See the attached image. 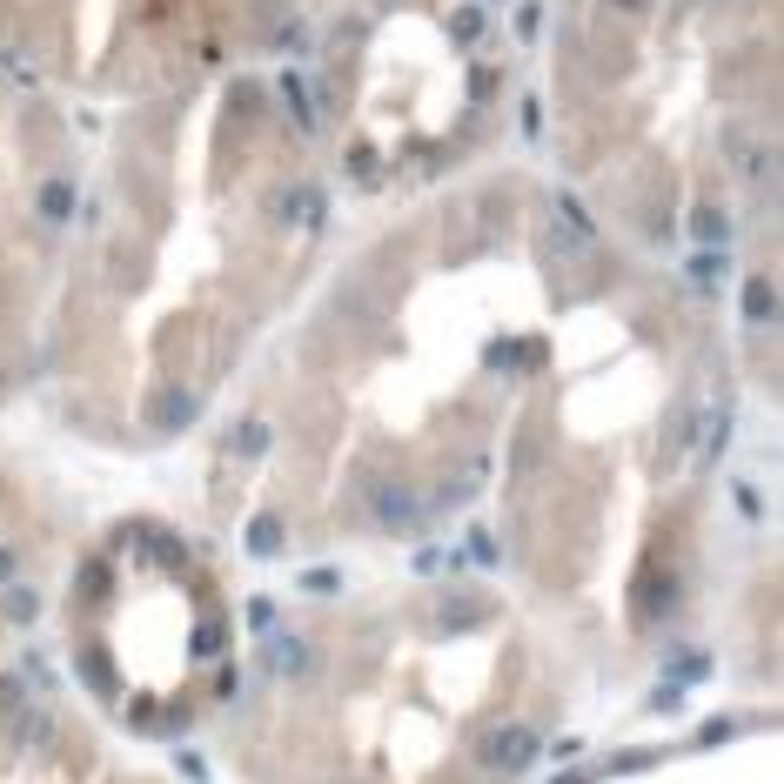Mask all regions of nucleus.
Returning a JSON list of instances; mask_svg holds the SVG:
<instances>
[{
    "label": "nucleus",
    "mask_w": 784,
    "mask_h": 784,
    "mask_svg": "<svg viewBox=\"0 0 784 784\" xmlns=\"http://www.w3.org/2000/svg\"><path fill=\"white\" fill-rule=\"evenodd\" d=\"M14 577V550H0V583Z\"/></svg>",
    "instance_id": "0eeeda50"
},
{
    "label": "nucleus",
    "mask_w": 784,
    "mask_h": 784,
    "mask_svg": "<svg viewBox=\"0 0 784 784\" xmlns=\"http://www.w3.org/2000/svg\"><path fill=\"white\" fill-rule=\"evenodd\" d=\"M530 758H537V731L530 724H496L490 738H483V764L490 771H523Z\"/></svg>",
    "instance_id": "f257e3e1"
},
{
    "label": "nucleus",
    "mask_w": 784,
    "mask_h": 784,
    "mask_svg": "<svg viewBox=\"0 0 784 784\" xmlns=\"http://www.w3.org/2000/svg\"><path fill=\"white\" fill-rule=\"evenodd\" d=\"M68 202H74V195H68V181H47V188H41V215H54V222L68 215Z\"/></svg>",
    "instance_id": "7ed1b4c3"
},
{
    "label": "nucleus",
    "mask_w": 784,
    "mask_h": 784,
    "mask_svg": "<svg viewBox=\"0 0 784 784\" xmlns=\"http://www.w3.org/2000/svg\"><path fill=\"white\" fill-rule=\"evenodd\" d=\"M188 409H195L188 396H168V403H161V429H181L188 423Z\"/></svg>",
    "instance_id": "20e7f679"
},
{
    "label": "nucleus",
    "mask_w": 784,
    "mask_h": 784,
    "mask_svg": "<svg viewBox=\"0 0 784 784\" xmlns=\"http://www.w3.org/2000/svg\"><path fill=\"white\" fill-rule=\"evenodd\" d=\"M376 516L389 530H409L416 523V503H409V490H376Z\"/></svg>",
    "instance_id": "f03ea898"
},
{
    "label": "nucleus",
    "mask_w": 784,
    "mask_h": 784,
    "mask_svg": "<svg viewBox=\"0 0 784 784\" xmlns=\"http://www.w3.org/2000/svg\"><path fill=\"white\" fill-rule=\"evenodd\" d=\"M275 543H282V530H275V523H255V530H248V550H262V557H269Z\"/></svg>",
    "instance_id": "39448f33"
},
{
    "label": "nucleus",
    "mask_w": 784,
    "mask_h": 784,
    "mask_svg": "<svg viewBox=\"0 0 784 784\" xmlns=\"http://www.w3.org/2000/svg\"><path fill=\"white\" fill-rule=\"evenodd\" d=\"M275 664H282V671H302V644L282 637V644H275Z\"/></svg>",
    "instance_id": "423d86ee"
}]
</instances>
